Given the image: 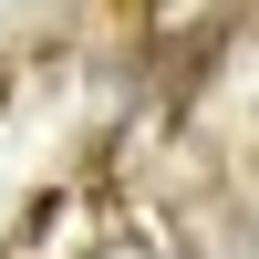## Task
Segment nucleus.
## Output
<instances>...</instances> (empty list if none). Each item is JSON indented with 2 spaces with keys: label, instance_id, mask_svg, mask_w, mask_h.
<instances>
[]
</instances>
